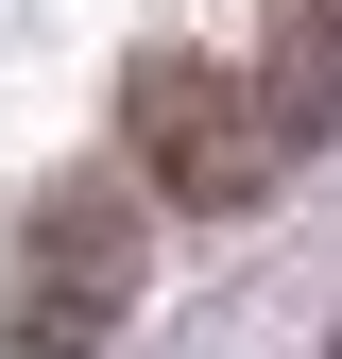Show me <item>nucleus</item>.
Segmentation results:
<instances>
[{
    "instance_id": "nucleus-2",
    "label": "nucleus",
    "mask_w": 342,
    "mask_h": 359,
    "mask_svg": "<svg viewBox=\"0 0 342 359\" xmlns=\"http://www.w3.org/2000/svg\"><path fill=\"white\" fill-rule=\"evenodd\" d=\"M120 291H137V222H120V189H52L18 222V308H0V359H103Z\"/></svg>"
},
{
    "instance_id": "nucleus-3",
    "label": "nucleus",
    "mask_w": 342,
    "mask_h": 359,
    "mask_svg": "<svg viewBox=\"0 0 342 359\" xmlns=\"http://www.w3.org/2000/svg\"><path fill=\"white\" fill-rule=\"evenodd\" d=\"M274 137H342V0H274Z\"/></svg>"
},
{
    "instance_id": "nucleus-1",
    "label": "nucleus",
    "mask_w": 342,
    "mask_h": 359,
    "mask_svg": "<svg viewBox=\"0 0 342 359\" xmlns=\"http://www.w3.org/2000/svg\"><path fill=\"white\" fill-rule=\"evenodd\" d=\"M120 137H137V171L171 205H256L274 189V86H240V69H205V52H137L120 69Z\"/></svg>"
},
{
    "instance_id": "nucleus-4",
    "label": "nucleus",
    "mask_w": 342,
    "mask_h": 359,
    "mask_svg": "<svg viewBox=\"0 0 342 359\" xmlns=\"http://www.w3.org/2000/svg\"><path fill=\"white\" fill-rule=\"evenodd\" d=\"M325 359H342V342H325Z\"/></svg>"
}]
</instances>
